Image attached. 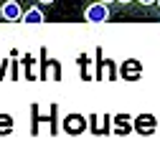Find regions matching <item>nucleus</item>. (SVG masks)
<instances>
[{
    "mask_svg": "<svg viewBox=\"0 0 160 157\" xmlns=\"http://www.w3.org/2000/svg\"><path fill=\"white\" fill-rule=\"evenodd\" d=\"M21 21L23 23H43V13H41V8H28V10H23Z\"/></svg>",
    "mask_w": 160,
    "mask_h": 157,
    "instance_id": "nucleus-3",
    "label": "nucleus"
},
{
    "mask_svg": "<svg viewBox=\"0 0 160 157\" xmlns=\"http://www.w3.org/2000/svg\"><path fill=\"white\" fill-rule=\"evenodd\" d=\"M21 15H23V8H21V3H15V0H8V3L0 8V21L13 23V21H21Z\"/></svg>",
    "mask_w": 160,
    "mask_h": 157,
    "instance_id": "nucleus-2",
    "label": "nucleus"
},
{
    "mask_svg": "<svg viewBox=\"0 0 160 157\" xmlns=\"http://www.w3.org/2000/svg\"><path fill=\"white\" fill-rule=\"evenodd\" d=\"M84 18L89 23H104V21H109V8L104 5V3H92V5H87V10H84Z\"/></svg>",
    "mask_w": 160,
    "mask_h": 157,
    "instance_id": "nucleus-1",
    "label": "nucleus"
},
{
    "mask_svg": "<svg viewBox=\"0 0 160 157\" xmlns=\"http://www.w3.org/2000/svg\"><path fill=\"white\" fill-rule=\"evenodd\" d=\"M38 3H46V5H48V3H53V0H38Z\"/></svg>",
    "mask_w": 160,
    "mask_h": 157,
    "instance_id": "nucleus-7",
    "label": "nucleus"
},
{
    "mask_svg": "<svg viewBox=\"0 0 160 157\" xmlns=\"http://www.w3.org/2000/svg\"><path fill=\"white\" fill-rule=\"evenodd\" d=\"M137 3H140V5H148V8H150V5H155V0H137Z\"/></svg>",
    "mask_w": 160,
    "mask_h": 157,
    "instance_id": "nucleus-4",
    "label": "nucleus"
},
{
    "mask_svg": "<svg viewBox=\"0 0 160 157\" xmlns=\"http://www.w3.org/2000/svg\"><path fill=\"white\" fill-rule=\"evenodd\" d=\"M99 3H104V5H109V3H114V0H99Z\"/></svg>",
    "mask_w": 160,
    "mask_h": 157,
    "instance_id": "nucleus-6",
    "label": "nucleus"
},
{
    "mask_svg": "<svg viewBox=\"0 0 160 157\" xmlns=\"http://www.w3.org/2000/svg\"><path fill=\"white\" fill-rule=\"evenodd\" d=\"M155 3H158V8H160V0H155Z\"/></svg>",
    "mask_w": 160,
    "mask_h": 157,
    "instance_id": "nucleus-8",
    "label": "nucleus"
},
{
    "mask_svg": "<svg viewBox=\"0 0 160 157\" xmlns=\"http://www.w3.org/2000/svg\"><path fill=\"white\" fill-rule=\"evenodd\" d=\"M117 3H122V5H130V3H132V0H117Z\"/></svg>",
    "mask_w": 160,
    "mask_h": 157,
    "instance_id": "nucleus-5",
    "label": "nucleus"
}]
</instances>
